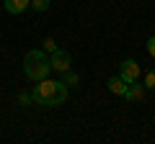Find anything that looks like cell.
I'll return each mask as SVG.
<instances>
[{"label": "cell", "mask_w": 155, "mask_h": 144, "mask_svg": "<svg viewBox=\"0 0 155 144\" xmlns=\"http://www.w3.org/2000/svg\"><path fill=\"white\" fill-rule=\"evenodd\" d=\"M31 100L36 105H47V108H57L67 100V85L62 80H39L31 90Z\"/></svg>", "instance_id": "6da1fadb"}, {"label": "cell", "mask_w": 155, "mask_h": 144, "mask_svg": "<svg viewBox=\"0 0 155 144\" xmlns=\"http://www.w3.org/2000/svg\"><path fill=\"white\" fill-rule=\"evenodd\" d=\"M23 72H26V77L34 80V83L49 77L52 64H49L47 52H44V49H31V52H26V57H23Z\"/></svg>", "instance_id": "7a4b0ae2"}, {"label": "cell", "mask_w": 155, "mask_h": 144, "mask_svg": "<svg viewBox=\"0 0 155 144\" xmlns=\"http://www.w3.org/2000/svg\"><path fill=\"white\" fill-rule=\"evenodd\" d=\"M49 64L54 72H67V70H72V57L65 49H54L49 54Z\"/></svg>", "instance_id": "3957f363"}, {"label": "cell", "mask_w": 155, "mask_h": 144, "mask_svg": "<svg viewBox=\"0 0 155 144\" xmlns=\"http://www.w3.org/2000/svg\"><path fill=\"white\" fill-rule=\"evenodd\" d=\"M140 75H142V70H140V64L134 59H124L122 64H119V77L124 80V83H134V80H140Z\"/></svg>", "instance_id": "277c9868"}, {"label": "cell", "mask_w": 155, "mask_h": 144, "mask_svg": "<svg viewBox=\"0 0 155 144\" xmlns=\"http://www.w3.org/2000/svg\"><path fill=\"white\" fill-rule=\"evenodd\" d=\"M122 98H127V100H134V103H140V100L145 98V85H140L137 80H134V83H129Z\"/></svg>", "instance_id": "5b68a950"}, {"label": "cell", "mask_w": 155, "mask_h": 144, "mask_svg": "<svg viewBox=\"0 0 155 144\" xmlns=\"http://www.w3.org/2000/svg\"><path fill=\"white\" fill-rule=\"evenodd\" d=\"M28 3H31V0H5V11L11 13V16H21L28 8Z\"/></svg>", "instance_id": "8992f818"}, {"label": "cell", "mask_w": 155, "mask_h": 144, "mask_svg": "<svg viewBox=\"0 0 155 144\" xmlns=\"http://www.w3.org/2000/svg\"><path fill=\"white\" fill-rule=\"evenodd\" d=\"M109 90H111L114 95H124V90H127V83H124L119 75H116V77H109Z\"/></svg>", "instance_id": "52a82bcc"}, {"label": "cell", "mask_w": 155, "mask_h": 144, "mask_svg": "<svg viewBox=\"0 0 155 144\" xmlns=\"http://www.w3.org/2000/svg\"><path fill=\"white\" fill-rule=\"evenodd\" d=\"M62 83H65L67 88H72V85H78V83H80V77H78V72L67 70V72H62Z\"/></svg>", "instance_id": "ba28073f"}, {"label": "cell", "mask_w": 155, "mask_h": 144, "mask_svg": "<svg viewBox=\"0 0 155 144\" xmlns=\"http://www.w3.org/2000/svg\"><path fill=\"white\" fill-rule=\"evenodd\" d=\"M49 3H52V0H31V3H28V8H34L36 13H44L47 8H49Z\"/></svg>", "instance_id": "9c48e42d"}, {"label": "cell", "mask_w": 155, "mask_h": 144, "mask_svg": "<svg viewBox=\"0 0 155 144\" xmlns=\"http://www.w3.org/2000/svg\"><path fill=\"white\" fill-rule=\"evenodd\" d=\"M145 90H155V70H150L147 75H145Z\"/></svg>", "instance_id": "30bf717a"}, {"label": "cell", "mask_w": 155, "mask_h": 144, "mask_svg": "<svg viewBox=\"0 0 155 144\" xmlns=\"http://www.w3.org/2000/svg\"><path fill=\"white\" fill-rule=\"evenodd\" d=\"M145 49H147V54H150V57L155 59V36H150V39H147V44H145Z\"/></svg>", "instance_id": "8fae6325"}, {"label": "cell", "mask_w": 155, "mask_h": 144, "mask_svg": "<svg viewBox=\"0 0 155 144\" xmlns=\"http://www.w3.org/2000/svg\"><path fill=\"white\" fill-rule=\"evenodd\" d=\"M57 49V44H54V39H44V52L47 54H52V52Z\"/></svg>", "instance_id": "7c38bea8"}, {"label": "cell", "mask_w": 155, "mask_h": 144, "mask_svg": "<svg viewBox=\"0 0 155 144\" xmlns=\"http://www.w3.org/2000/svg\"><path fill=\"white\" fill-rule=\"evenodd\" d=\"M18 103H21V105H28V103H31V93H18Z\"/></svg>", "instance_id": "4fadbf2b"}, {"label": "cell", "mask_w": 155, "mask_h": 144, "mask_svg": "<svg viewBox=\"0 0 155 144\" xmlns=\"http://www.w3.org/2000/svg\"><path fill=\"white\" fill-rule=\"evenodd\" d=\"M153 108H155V105H153Z\"/></svg>", "instance_id": "5bb4252c"}]
</instances>
